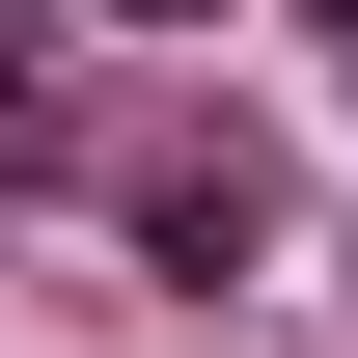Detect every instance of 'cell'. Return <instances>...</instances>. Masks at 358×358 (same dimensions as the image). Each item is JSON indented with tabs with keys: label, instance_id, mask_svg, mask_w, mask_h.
Here are the masks:
<instances>
[{
	"label": "cell",
	"instance_id": "cell-1",
	"mask_svg": "<svg viewBox=\"0 0 358 358\" xmlns=\"http://www.w3.org/2000/svg\"><path fill=\"white\" fill-rule=\"evenodd\" d=\"M28 138H55V83H28V28H0V166H28Z\"/></svg>",
	"mask_w": 358,
	"mask_h": 358
},
{
	"label": "cell",
	"instance_id": "cell-2",
	"mask_svg": "<svg viewBox=\"0 0 358 358\" xmlns=\"http://www.w3.org/2000/svg\"><path fill=\"white\" fill-rule=\"evenodd\" d=\"M83 28H221V0H83Z\"/></svg>",
	"mask_w": 358,
	"mask_h": 358
},
{
	"label": "cell",
	"instance_id": "cell-3",
	"mask_svg": "<svg viewBox=\"0 0 358 358\" xmlns=\"http://www.w3.org/2000/svg\"><path fill=\"white\" fill-rule=\"evenodd\" d=\"M331 28H358V0H331Z\"/></svg>",
	"mask_w": 358,
	"mask_h": 358
}]
</instances>
